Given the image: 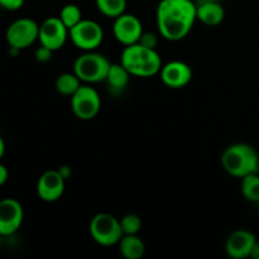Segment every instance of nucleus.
<instances>
[{
    "mask_svg": "<svg viewBox=\"0 0 259 259\" xmlns=\"http://www.w3.org/2000/svg\"><path fill=\"white\" fill-rule=\"evenodd\" d=\"M70 38L76 47L83 51H94L104 39L103 28L94 20H81L70 29Z\"/></svg>",
    "mask_w": 259,
    "mask_h": 259,
    "instance_id": "nucleus-7",
    "label": "nucleus"
},
{
    "mask_svg": "<svg viewBox=\"0 0 259 259\" xmlns=\"http://www.w3.org/2000/svg\"><path fill=\"white\" fill-rule=\"evenodd\" d=\"M81 86V80L78 78V76L73 73H62L57 77L56 80V90L60 94L66 96H72L76 91L78 90V88Z\"/></svg>",
    "mask_w": 259,
    "mask_h": 259,
    "instance_id": "nucleus-19",
    "label": "nucleus"
},
{
    "mask_svg": "<svg viewBox=\"0 0 259 259\" xmlns=\"http://www.w3.org/2000/svg\"><path fill=\"white\" fill-rule=\"evenodd\" d=\"M129 77H131V72L121 63L120 65L119 63H111L105 81L108 82L111 93L119 94L128 86Z\"/></svg>",
    "mask_w": 259,
    "mask_h": 259,
    "instance_id": "nucleus-15",
    "label": "nucleus"
},
{
    "mask_svg": "<svg viewBox=\"0 0 259 259\" xmlns=\"http://www.w3.org/2000/svg\"><path fill=\"white\" fill-rule=\"evenodd\" d=\"M222 164L228 174L243 179L248 175L259 174V154L249 144L235 143L222 154Z\"/></svg>",
    "mask_w": 259,
    "mask_h": 259,
    "instance_id": "nucleus-2",
    "label": "nucleus"
},
{
    "mask_svg": "<svg viewBox=\"0 0 259 259\" xmlns=\"http://www.w3.org/2000/svg\"><path fill=\"white\" fill-rule=\"evenodd\" d=\"M24 0H0V5L8 10H18L23 7Z\"/></svg>",
    "mask_w": 259,
    "mask_h": 259,
    "instance_id": "nucleus-26",
    "label": "nucleus"
},
{
    "mask_svg": "<svg viewBox=\"0 0 259 259\" xmlns=\"http://www.w3.org/2000/svg\"><path fill=\"white\" fill-rule=\"evenodd\" d=\"M113 32L118 42L129 46L138 43L143 33V27H142L141 20L136 15L123 13L118 18H115Z\"/></svg>",
    "mask_w": 259,
    "mask_h": 259,
    "instance_id": "nucleus-9",
    "label": "nucleus"
},
{
    "mask_svg": "<svg viewBox=\"0 0 259 259\" xmlns=\"http://www.w3.org/2000/svg\"><path fill=\"white\" fill-rule=\"evenodd\" d=\"M98 9L109 18H118L125 13L126 0H95Z\"/></svg>",
    "mask_w": 259,
    "mask_h": 259,
    "instance_id": "nucleus-20",
    "label": "nucleus"
},
{
    "mask_svg": "<svg viewBox=\"0 0 259 259\" xmlns=\"http://www.w3.org/2000/svg\"><path fill=\"white\" fill-rule=\"evenodd\" d=\"M161 80L164 85L171 89L185 88L192 80V70L187 63L172 61L162 66Z\"/></svg>",
    "mask_w": 259,
    "mask_h": 259,
    "instance_id": "nucleus-13",
    "label": "nucleus"
},
{
    "mask_svg": "<svg viewBox=\"0 0 259 259\" xmlns=\"http://www.w3.org/2000/svg\"><path fill=\"white\" fill-rule=\"evenodd\" d=\"M4 152H5V144H4V141H3L2 136H0V159H2L3 156H4Z\"/></svg>",
    "mask_w": 259,
    "mask_h": 259,
    "instance_id": "nucleus-29",
    "label": "nucleus"
},
{
    "mask_svg": "<svg viewBox=\"0 0 259 259\" xmlns=\"http://www.w3.org/2000/svg\"><path fill=\"white\" fill-rule=\"evenodd\" d=\"M2 237H3V235H2V234H0V243H2Z\"/></svg>",
    "mask_w": 259,
    "mask_h": 259,
    "instance_id": "nucleus-30",
    "label": "nucleus"
},
{
    "mask_svg": "<svg viewBox=\"0 0 259 259\" xmlns=\"http://www.w3.org/2000/svg\"><path fill=\"white\" fill-rule=\"evenodd\" d=\"M90 235L98 244L103 247H111L119 244L124 233L121 229L120 220L110 214L95 215L90 222Z\"/></svg>",
    "mask_w": 259,
    "mask_h": 259,
    "instance_id": "nucleus-4",
    "label": "nucleus"
},
{
    "mask_svg": "<svg viewBox=\"0 0 259 259\" xmlns=\"http://www.w3.org/2000/svg\"><path fill=\"white\" fill-rule=\"evenodd\" d=\"M250 258H253V259H259V243H258V242L255 243L254 247H253L252 253H250Z\"/></svg>",
    "mask_w": 259,
    "mask_h": 259,
    "instance_id": "nucleus-28",
    "label": "nucleus"
},
{
    "mask_svg": "<svg viewBox=\"0 0 259 259\" xmlns=\"http://www.w3.org/2000/svg\"><path fill=\"white\" fill-rule=\"evenodd\" d=\"M197 19L209 27H215L224 20L225 12L222 4L215 0H205L196 5Z\"/></svg>",
    "mask_w": 259,
    "mask_h": 259,
    "instance_id": "nucleus-14",
    "label": "nucleus"
},
{
    "mask_svg": "<svg viewBox=\"0 0 259 259\" xmlns=\"http://www.w3.org/2000/svg\"><path fill=\"white\" fill-rule=\"evenodd\" d=\"M65 180L60 171L51 169V171L45 172L38 180V196L46 202L57 201L65 191Z\"/></svg>",
    "mask_w": 259,
    "mask_h": 259,
    "instance_id": "nucleus-11",
    "label": "nucleus"
},
{
    "mask_svg": "<svg viewBox=\"0 0 259 259\" xmlns=\"http://www.w3.org/2000/svg\"><path fill=\"white\" fill-rule=\"evenodd\" d=\"M121 229H123L124 235H134L138 234L142 228V220L138 215L128 214L124 215L120 219Z\"/></svg>",
    "mask_w": 259,
    "mask_h": 259,
    "instance_id": "nucleus-23",
    "label": "nucleus"
},
{
    "mask_svg": "<svg viewBox=\"0 0 259 259\" xmlns=\"http://www.w3.org/2000/svg\"><path fill=\"white\" fill-rule=\"evenodd\" d=\"M23 207L15 199H4L0 201V234L3 237L17 232L23 223Z\"/></svg>",
    "mask_w": 259,
    "mask_h": 259,
    "instance_id": "nucleus-10",
    "label": "nucleus"
},
{
    "mask_svg": "<svg viewBox=\"0 0 259 259\" xmlns=\"http://www.w3.org/2000/svg\"><path fill=\"white\" fill-rule=\"evenodd\" d=\"M119 249L123 254L124 258L126 259H141L143 257L144 250V243L137 234L134 235H123V238L119 242Z\"/></svg>",
    "mask_w": 259,
    "mask_h": 259,
    "instance_id": "nucleus-18",
    "label": "nucleus"
},
{
    "mask_svg": "<svg viewBox=\"0 0 259 259\" xmlns=\"http://www.w3.org/2000/svg\"><path fill=\"white\" fill-rule=\"evenodd\" d=\"M143 52L144 47L139 43L129 45L124 48L121 53V65L131 72V75L136 76L137 71L142 66L143 62Z\"/></svg>",
    "mask_w": 259,
    "mask_h": 259,
    "instance_id": "nucleus-16",
    "label": "nucleus"
},
{
    "mask_svg": "<svg viewBox=\"0 0 259 259\" xmlns=\"http://www.w3.org/2000/svg\"><path fill=\"white\" fill-rule=\"evenodd\" d=\"M162 70V60L161 56L158 55L156 50L144 47L143 52V62L139 70L137 71L136 76L138 77H151V76L157 75Z\"/></svg>",
    "mask_w": 259,
    "mask_h": 259,
    "instance_id": "nucleus-17",
    "label": "nucleus"
},
{
    "mask_svg": "<svg viewBox=\"0 0 259 259\" xmlns=\"http://www.w3.org/2000/svg\"><path fill=\"white\" fill-rule=\"evenodd\" d=\"M242 194L248 201L259 202V174H252L242 179Z\"/></svg>",
    "mask_w": 259,
    "mask_h": 259,
    "instance_id": "nucleus-21",
    "label": "nucleus"
},
{
    "mask_svg": "<svg viewBox=\"0 0 259 259\" xmlns=\"http://www.w3.org/2000/svg\"><path fill=\"white\" fill-rule=\"evenodd\" d=\"M258 205H259V202H258Z\"/></svg>",
    "mask_w": 259,
    "mask_h": 259,
    "instance_id": "nucleus-31",
    "label": "nucleus"
},
{
    "mask_svg": "<svg viewBox=\"0 0 259 259\" xmlns=\"http://www.w3.org/2000/svg\"><path fill=\"white\" fill-rule=\"evenodd\" d=\"M139 45H142L146 48H151V50H156L157 43H158V39H157V35L153 34V33L149 32H143L142 33L141 38L138 40Z\"/></svg>",
    "mask_w": 259,
    "mask_h": 259,
    "instance_id": "nucleus-24",
    "label": "nucleus"
},
{
    "mask_svg": "<svg viewBox=\"0 0 259 259\" xmlns=\"http://www.w3.org/2000/svg\"><path fill=\"white\" fill-rule=\"evenodd\" d=\"M68 29L63 24L60 17H50L39 25V39L40 45L50 48L52 51H57L65 45L67 39Z\"/></svg>",
    "mask_w": 259,
    "mask_h": 259,
    "instance_id": "nucleus-8",
    "label": "nucleus"
},
{
    "mask_svg": "<svg viewBox=\"0 0 259 259\" xmlns=\"http://www.w3.org/2000/svg\"><path fill=\"white\" fill-rule=\"evenodd\" d=\"M60 19L62 20V23L66 25L68 32H70L71 28H73L77 23H80L82 20V12H81L78 5L67 4L61 10Z\"/></svg>",
    "mask_w": 259,
    "mask_h": 259,
    "instance_id": "nucleus-22",
    "label": "nucleus"
},
{
    "mask_svg": "<svg viewBox=\"0 0 259 259\" xmlns=\"http://www.w3.org/2000/svg\"><path fill=\"white\" fill-rule=\"evenodd\" d=\"M7 180H8V169H7V167L3 166V164L0 163V186L5 184V182H7Z\"/></svg>",
    "mask_w": 259,
    "mask_h": 259,
    "instance_id": "nucleus-27",
    "label": "nucleus"
},
{
    "mask_svg": "<svg viewBox=\"0 0 259 259\" xmlns=\"http://www.w3.org/2000/svg\"><path fill=\"white\" fill-rule=\"evenodd\" d=\"M257 243V238L249 230L240 229L233 233L227 240L225 250L233 259H245L250 257L253 247Z\"/></svg>",
    "mask_w": 259,
    "mask_h": 259,
    "instance_id": "nucleus-12",
    "label": "nucleus"
},
{
    "mask_svg": "<svg viewBox=\"0 0 259 259\" xmlns=\"http://www.w3.org/2000/svg\"><path fill=\"white\" fill-rule=\"evenodd\" d=\"M52 50L40 45V47L35 51V58H37V61H39V62H47V61H50L51 57H52Z\"/></svg>",
    "mask_w": 259,
    "mask_h": 259,
    "instance_id": "nucleus-25",
    "label": "nucleus"
},
{
    "mask_svg": "<svg viewBox=\"0 0 259 259\" xmlns=\"http://www.w3.org/2000/svg\"><path fill=\"white\" fill-rule=\"evenodd\" d=\"M111 63L105 56L100 53L86 51V53L78 56L73 65V72L81 81L89 83L101 82L106 80Z\"/></svg>",
    "mask_w": 259,
    "mask_h": 259,
    "instance_id": "nucleus-3",
    "label": "nucleus"
},
{
    "mask_svg": "<svg viewBox=\"0 0 259 259\" xmlns=\"http://www.w3.org/2000/svg\"><path fill=\"white\" fill-rule=\"evenodd\" d=\"M72 111L81 120H91L99 114L101 100L98 91L89 85H81L71 96Z\"/></svg>",
    "mask_w": 259,
    "mask_h": 259,
    "instance_id": "nucleus-5",
    "label": "nucleus"
},
{
    "mask_svg": "<svg viewBox=\"0 0 259 259\" xmlns=\"http://www.w3.org/2000/svg\"><path fill=\"white\" fill-rule=\"evenodd\" d=\"M196 19V4L192 0H161L157 8L159 33L171 42L184 39Z\"/></svg>",
    "mask_w": 259,
    "mask_h": 259,
    "instance_id": "nucleus-1",
    "label": "nucleus"
},
{
    "mask_svg": "<svg viewBox=\"0 0 259 259\" xmlns=\"http://www.w3.org/2000/svg\"><path fill=\"white\" fill-rule=\"evenodd\" d=\"M39 37V25L29 18H22L9 25L7 40L13 50H23L32 46Z\"/></svg>",
    "mask_w": 259,
    "mask_h": 259,
    "instance_id": "nucleus-6",
    "label": "nucleus"
}]
</instances>
